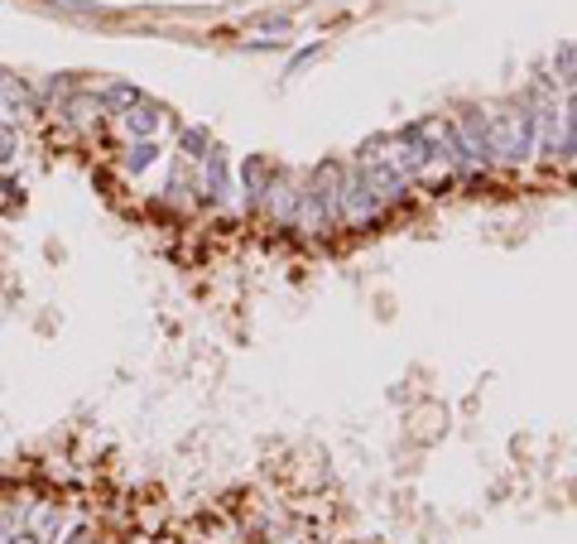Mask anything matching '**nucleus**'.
Here are the masks:
<instances>
[{
	"mask_svg": "<svg viewBox=\"0 0 577 544\" xmlns=\"http://www.w3.org/2000/svg\"><path fill=\"white\" fill-rule=\"evenodd\" d=\"M25 530L34 535V544H58V535H63V506L58 501H34L25 511Z\"/></svg>",
	"mask_w": 577,
	"mask_h": 544,
	"instance_id": "1",
	"label": "nucleus"
},
{
	"mask_svg": "<svg viewBox=\"0 0 577 544\" xmlns=\"http://www.w3.org/2000/svg\"><path fill=\"white\" fill-rule=\"evenodd\" d=\"M121 126H126L130 135H155V130H159V111L145 107V101H135V107L121 111Z\"/></svg>",
	"mask_w": 577,
	"mask_h": 544,
	"instance_id": "2",
	"label": "nucleus"
},
{
	"mask_svg": "<svg viewBox=\"0 0 577 544\" xmlns=\"http://www.w3.org/2000/svg\"><path fill=\"white\" fill-rule=\"evenodd\" d=\"M15 155H20V130L10 121H0V164H10Z\"/></svg>",
	"mask_w": 577,
	"mask_h": 544,
	"instance_id": "3",
	"label": "nucleus"
},
{
	"mask_svg": "<svg viewBox=\"0 0 577 544\" xmlns=\"http://www.w3.org/2000/svg\"><path fill=\"white\" fill-rule=\"evenodd\" d=\"M155 155H159V149H155V145H149V140H140V145H130V155H126V164L135 169V174H140V169H149V164H155Z\"/></svg>",
	"mask_w": 577,
	"mask_h": 544,
	"instance_id": "4",
	"label": "nucleus"
},
{
	"mask_svg": "<svg viewBox=\"0 0 577 544\" xmlns=\"http://www.w3.org/2000/svg\"><path fill=\"white\" fill-rule=\"evenodd\" d=\"M183 149H188L193 159H208L212 155V145H208V135H202V130H183Z\"/></svg>",
	"mask_w": 577,
	"mask_h": 544,
	"instance_id": "5",
	"label": "nucleus"
},
{
	"mask_svg": "<svg viewBox=\"0 0 577 544\" xmlns=\"http://www.w3.org/2000/svg\"><path fill=\"white\" fill-rule=\"evenodd\" d=\"M101 101H111V107H135V101H140V92L126 87V82H116V87H106V97H101Z\"/></svg>",
	"mask_w": 577,
	"mask_h": 544,
	"instance_id": "6",
	"label": "nucleus"
},
{
	"mask_svg": "<svg viewBox=\"0 0 577 544\" xmlns=\"http://www.w3.org/2000/svg\"><path fill=\"white\" fill-rule=\"evenodd\" d=\"M58 544H96V539H92V530H73V535L58 539Z\"/></svg>",
	"mask_w": 577,
	"mask_h": 544,
	"instance_id": "7",
	"label": "nucleus"
}]
</instances>
